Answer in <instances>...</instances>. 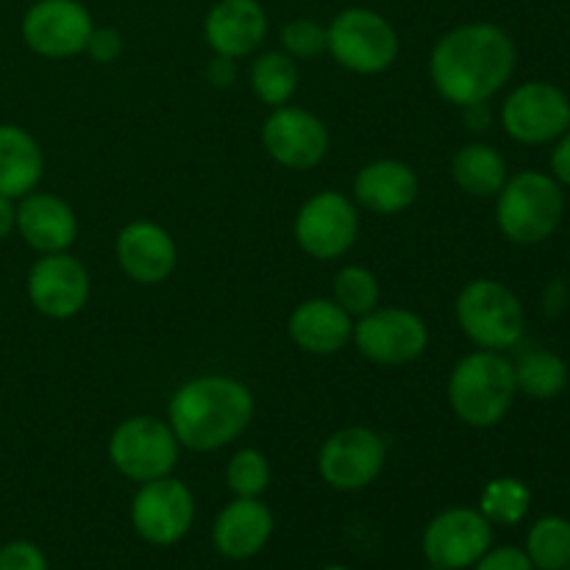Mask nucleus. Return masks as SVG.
<instances>
[{"mask_svg":"<svg viewBox=\"0 0 570 570\" xmlns=\"http://www.w3.org/2000/svg\"><path fill=\"white\" fill-rule=\"evenodd\" d=\"M226 482L237 499H259L271 488V462L256 449L237 451L226 468Z\"/></svg>","mask_w":570,"mask_h":570,"instance_id":"nucleus-30","label":"nucleus"},{"mask_svg":"<svg viewBox=\"0 0 570 570\" xmlns=\"http://www.w3.org/2000/svg\"><path fill=\"white\" fill-rule=\"evenodd\" d=\"M551 173H554L557 184L570 187V128L560 137L554 154H551Z\"/></svg>","mask_w":570,"mask_h":570,"instance_id":"nucleus-35","label":"nucleus"},{"mask_svg":"<svg viewBox=\"0 0 570 570\" xmlns=\"http://www.w3.org/2000/svg\"><path fill=\"white\" fill-rule=\"evenodd\" d=\"M287 332L289 340L306 354L332 356L340 354L354 337V317L334 298H309L295 306Z\"/></svg>","mask_w":570,"mask_h":570,"instance_id":"nucleus-20","label":"nucleus"},{"mask_svg":"<svg viewBox=\"0 0 570 570\" xmlns=\"http://www.w3.org/2000/svg\"><path fill=\"white\" fill-rule=\"evenodd\" d=\"M195 495L173 476L154 479L139 488L131 504V523L150 546H176L193 529Z\"/></svg>","mask_w":570,"mask_h":570,"instance_id":"nucleus-14","label":"nucleus"},{"mask_svg":"<svg viewBox=\"0 0 570 570\" xmlns=\"http://www.w3.org/2000/svg\"><path fill=\"white\" fill-rule=\"evenodd\" d=\"M529 504H532V493H529V488L521 479L499 476L484 484L482 499H479V512L490 523L515 527V523H521L527 518Z\"/></svg>","mask_w":570,"mask_h":570,"instance_id":"nucleus-27","label":"nucleus"},{"mask_svg":"<svg viewBox=\"0 0 570 570\" xmlns=\"http://www.w3.org/2000/svg\"><path fill=\"white\" fill-rule=\"evenodd\" d=\"M566 215V198L554 176L523 170L507 178L495 195V223L499 232L515 245H538L560 228Z\"/></svg>","mask_w":570,"mask_h":570,"instance_id":"nucleus-4","label":"nucleus"},{"mask_svg":"<svg viewBox=\"0 0 570 570\" xmlns=\"http://www.w3.org/2000/svg\"><path fill=\"white\" fill-rule=\"evenodd\" d=\"M89 273L76 256L42 254L28 271V301L33 309L53 321L76 317L89 301Z\"/></svg>","mask_w":570,"mask_h":570,"instance_id":"nucleus-16","label":"nucleus"},{"mask_svg":"<svg viewBox=\"0 0 570 570\" xmlns=\"http://www.w3.org/2000/svg\"><path fill=\"white\" fill-rule=\"evenodd\" d=\"M328 53L340 67L360 76H379L390 70L399 59V31L387 17L373 9H345L340 11L326 28Z\"/></svg>","mask_w":570,"mask_h":570,"instance_id":"nucleus-6","label":"nucleus"},{"mask_svg":"<svg viewBox=\"0 0 570 570\" xmlns=\"http://www.w3.org/2000/svg\"><path fill=\"white\" fill-rule=\"evenodd\" d=\"M254 406V395L239 379L198 376L173 393L167 423L184 449L217 451L250 426Z\"/></svg>","mask_w":570,"mask_h":570,"instance_id":"nucleus-2","label":"nucleus"},{"mask_svg":"<svg viewBox=\"0 0 570 570\" xmlns=\"http://www.w3.org/2000/svg\"><path fill=\"white\" fill-rule=\"evenodd\" d=\"M356 237H360L356 206L337 189L312 195L295 215V243L312 259H340L354 248Z\"/></svg>","mask_w":570,"mask_h":570,"instance_id":"nucleus-8","label":"nucleus"},{"mask_svg":"<svg viewBox=\"0 0 570 570\" xmlns=\"http://www.w3.org/2000/svg\"><path fill=\"white\" fill-rule=\"evenodd\" d=\"M518 50L510 33L495 22H465L438 39L429 56L434 89L449 104H488L515 72Z\"/></svg>","mask_w":570,"mask_h":570,"instance_id":"nucleus-1","label":"nucleus"},{"mask_svg":"<svg viewBox=\"0 0 570 570\" xmlns=\"http://www.w3.org/2000/svg\"><path fill=\"white\" fill-rule=\"evenodd\" d=\"M515 384L534 401L557 399L568 384L566 360L551 351H532L515 365Z\"/></svg>","mask_w":570,"mask_h":570,"instance_id":"nucleus-26","label":"nucleus"},{"mask_svg":"<svg viewBox=\"0 0 570 570\" xmlns=\"http://www.w3.org/2000/svg\"><path fill=\"white\" fill-rule=\"evenodd\" d=\"M527 557L538 570H566L570 566V523L566 518H540L529 529Z\"/></svg>","mask_w":570,"mask_h":570,"instance_id":"nucleus-28","label":"nucleus"},{"mask_svg":"<svg viewBox=\"0 0 570 570\" xmlns=\"http://www.w3.org/2000/svg\"><path fill=\"white\" fill-rule=\"evenodd\" d=\"M262 145L276 165L287 170H312L328 154V128L301 106H278L262 126Z\"/></svg>","mask_w":570,"mask_h":570,"instance_id":"nucleus-15","label":"nucleus"},{"mask_svg":"<svg viewBox=\"0 0 570 570\" xmlns=\"http://www.w3.org/2000/svg\"><path fill=\"white\" fill-rule=\"evenodd\" d=\"M473 570H534V566L529 562L527 551H518L507 546V549L488 551V554L473 566Z\"/></svg>","mask_w":570,"mask_h":570,"instance_id":"nucleus-34","label":"nucleus"},{"mask_svg":"<svg viewBox=\"0 0 570 570\" xmlns=\"http://www.w3.org/2000/svg\"><path fill=\"white\" fill-rule=\"evenodd\" d=\"M451 176L462 193L473 198H493L507 184V161L493 145L471 142L460 148L451 161Z\"/></svg>","mask_w":570,"mask_h":570,"instance_id":"nucleus-24","label":"nucleus"},{"mask_svg":"<svg viewBox=\"0 0 570 570\" xmlns=\"http://www.w3.org/2000/svg\"><path fill=\"white\" fill-rule=\"evenodd\" d=\"M351 340L376 365H410L429 348V328L421 315L404 306H376L354 323Z\"/></svg>","mask_w":570,"mask_h":570,"instance_id":"nucleus-9","label":"nucleus"},{"mask_svg":"<svg viewBox=\"0 0 570 570\" xmlns=\"http://www.w3.org/2000/svg\"><path fill=\"white\" fill-rule=\"evenodd\" d=\"M206 45L215 56L243 59L267 37V11L259 0H217L204 22Z\"/></svg>","mask_w":570,"mask_h":570,"instance_id":"nucleus-18","label":"nucleus"},{"mask_svg":"<svg viewBox=\"0 0 570 570\" xmlns=\"http://www.w3.org/2000/svg\"><path fill=\"white\" fill-rule=\"evenodd\" d=\"M92 28V14L78 0H37L22 14L20 31L42 59H72L87 50Z\"/></svg>","mask_w":570,"mask_h":570,"instance_id":"nucleus-12","label":"nucleus"},{"mask_svg":"<svg viewBox=\"0 0 570 570\" xmlns=\"http://www.w3.org/2000/svg\"><path fill=\"white\" fill-rule=\"evenodd\" d=\"M250 89L265 106H287L298 89V65L284 50H267L250 65Z\"/></svg>","mask_w":570,"mask_h":570,"instance_id":"nucleus-25","label":"nucleus"},{"mask_svg":"<svg viewBox=\"0 0 570 570\" xmlns=\"http://www.w3.org/2000/svg\"><path fill=\"white\" fill-rule=\"evenodd\" d=\"M122 48H126L122 33L117 31V28L106 26V28H92L83 53H87L95 65H115V61L122 56Z\"/></svg>","mask_w":570,"mask_h":570,"instance_id":"nucleus-33","label":"nucleus"},{"mask_svg":"<svg viewBox=\"0 0 570 570\" xmlns=\"http://www.w3.org/2000/svg\"><path fill=\"white\" fill-rule=\"evenodd\" d=\"M326 26H321L317 20L298 17V20H289L282 28V50L287 56H293V59H317L321 53H326Z\"/></svg>","mask_w":570,"mask_h":570,"instance_id":"nucleus-31","label":"nucleus"},{"mask_svg":"<svg viewBox=\"0 0 570 570\" xmlns=\"http://www.w3.org/2000/svg\"><path fill=\"white\" fill-rule=\"evenodd\" d=\"M456 323L482 351H507L523 337V304L507 284L476 278L456 295Z\"/></svg>","mask_w":570,"mask_h":570,"instance_id":"nucleus-5","label":"nucleus"},{"mask_svg":"<svg viewBox=\"0 0 570 570\" xmlns=\"http://www.w3.org/2000/svg\"><path fill=\"white\" fill-rule=\"evenodd\" d=\"M273 534V512L259 499H237L217 515L212 540L228 560H250L267 546Z\"/></svg>","mask_w":570,"mask_h":570,"instance_id":"nucleus-22","label":"nucleus"},{"mask_svg":"<svg viewBox=\"0 0 570 570\" xmlns=\"http://www.w3.org/2000/svg\"><path fill=\"white\" fill-rule=\"evenodd\" d=\"M117 265L131 282L161 284L178 265L176 239L167 228L150 220H134L120 228L115 243Z\"/></svg>","mask_w":570,"mask_h":570,"instance_id":"nucleus-17","label":"nucleus"},{"mask_svg":"<svg viewBox=\"0 0 570 570\" xmlns=\"http://www.w3.org/2000/svg\"><path fill=\"white\" fill-rule=\"evenodd\" d=\"M501 126L515 142L543 145L570 128V100L549 81H529L512 89L501 106Z\"/></svg>","mask_w":570,"mask_h":570,"instance_id":"nucleus-11","label":"nucleus"},{"mask_svg":"<svg viewBox=\"0 0 570 570\" xmlns=\"http://www.w3.org/2000/svg\"><path fill=\"white\" fill-rule=\"evenodd\" d=\"M417 173L406 161H367L354 178V200L376 215H401L417 200Z\"/></svg>","mask_w":570,"mask_h":570,"instance_id":"nucleus-21","label":"nucleus"},{"mask_svg":"<svg viewBox=\"0 0 570 570\" xmlns=\"http://www.w3.org/2000/svg\"><path fill=\"white\" fill-rule=\"evenodd\" d=\"M0 570H48V560L28 540H11L0 549Z\"/></svg>","mask_w":570,"mask_h":570,"instance_id":"nucleus-32","label":"nucleus"},{"mask_svg":"<svg viewBox=\"0 0 570 570\" xmlns=\"http://www.w3.org/2000/svg\"><path fill=\"white\" fill-rule=\"evenodd\" d=\"M515 365L499 351L462 356L449 379V404L473 429L499 426L515 404Z\"/></svg>","mask_w":570,"mask_h":570,"instance_id":"nucleus-3","label":"nucleus"},{"mask_svg":"<svg viewBox=\"0 0 570 570\" xmlns=\"http://www.w3.org/2000/svg\"><path fill=\"white\" fill-rule=\"evenodd\" d=\"M206 78H209L212 87L228 89L234 78H237V65H234V59H226V56H215L209 67H206Z\"/></svg>","mask_w":570,"mask_h":570,"instance_id":"nucleus-36","label":"nucleus"},{"mask_svg":"<svg viewBox=\"0 0 570 570\" xmlns=\"http://www.w3.org/2000/svg\"><path fill=\"white\" fill-rule=\"evenodd\" d=\"M493 543V523L471 507H451L434 515L423 532V554L440 570H462L482 560Z\"/></svg>","mask_w":570,"mask_h":570,"instance_id":"nucleus-13","label":"nucleus"},{"mask_svg":"<svg viewBox=\"0 0 570 570\" xmlns=\"http://www.w3.org/2000/svg\"><path fill=\"white\" fill-rule=\"evenodd\" d=\"M11 232H17V200L0 195V243L9 239Z\"/></svg>","mask_w":570,"mask_h":570,"instance_id":"nucleus-37","label":"nucleus"},{"mask_svg":"<svg viewBox=\"0 0 570 570\" xmlns=\"http://www.w3.org/2000/svg\"><path fill=\"white\" fill-rule=\"evenodd\" d=\"M45 159L37 139L20 126L0 122V195L20 200L42 178Z\"/></svg>","mask_w":570,"mask_h":570,"instance_id":"nucleus-23","label":"nucleus"},{"mask_svg":"<svg viewBox=\"0 0 570 570\" xmlns=\"http://www.w3.org/2000/svg\"><path fill=\"white\" fill-rule=\"evenodd\" d=\"M181 443L170 423L150 415H134L122 421L109 438V460L131 482H154L170 476L178 462Z\"/></svg>","mask_w":570,"mask_h":570,"instance_id":"nucleus-7","label":"nucleus"},{"mask_svg":"<svg viewBox=\"0 0 570 570\" xmlns=\"http://www.w3.org/2000/svg\"><path fill=\"white\" fill-rule=\"evenodd\" d=\"M382 298L379 289V278L373 276L367 267L345 265L343 271L334 276V301L348 312L351 317H362L373 312Z\"/></svg>","mask_w":570,"mask_h":570,"instance_id":"nucleus-29","label":"nucleus"},{"mask_svg":"<svg viewBox=\"0 0 570 570\" xmlns=\"http://www.w3.org/2000/svg\"><path fill=\"white\" fill-rule=\"evenodd\" d=\"M326 570H348V568H343V566H332V568H326Z\"/></svg>","mask_w":570,"mask_h":570,"instance_id":"nucleus-38","label":"nucleus"},{"mask_svg":"<svg viewBox=\"0 0 570 570\" xmlns=\"http://www.w3.org/2000/svg\"><path fill=\"white\" fill-rule=\"evenodd\" d=\"M387 445L373 429L348 426L334 432L317 454V473L323 482L343 493L365 490L382 476Z\"/></svg>","mask_w":570,"mask_h":570,"instance_id":"nucleus-10","label":"nucleus"},{"mask_svg":"<svg viewBox=\"0 0 570 570\" xmlns=\"http://www.w3.org/2000/svg\"><path fill=\"white\" fill-rule=\"evenodd\" d=\"M566 570H570V566H568V568H566Z\"/></svg>","mask_w":570,"mask_h":570,"instance_id":"nucleus-39","label":"nucleus"},{"mask_svg":"<svg viewBox=\"0 0 570 570\" xmlns=\"http://www.w3.org/2000/svg\"><path fill=\"white\" fill-rule=\"evenodd\" d=\"M17 232L37 254H65L78 237V217L53 193H28L17 200Z\"/></svg>","mask_w":570,"mask_h":570,"instance_id":"nucleus-19","label":"nucleus"}]
</instances>
